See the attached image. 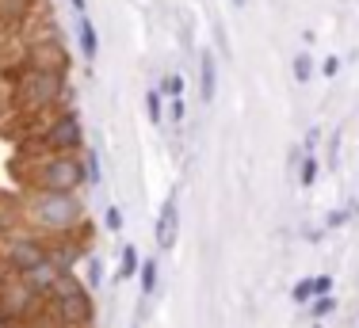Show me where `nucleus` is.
Wrapping results in <instances>:
<instances>
[{
    "label": "nucleus",
    "mask_w": 359,
    "mask_h": 328,
    "mask_svg": "<svg viewBox=\"0 0 359 328\" xmlns=\"http://www.w3.org/2000/svg\"><path fill=\"white\" fill-rule=\"evenodd\" d=\"M145 111H149L153 123H161V115H165V92H161V88H149V96H145Z\"/></svg>",
    "instance_id": "16"
},
{
    "label": "nucleus",
    "mask_w": 359,
    "mask_h": 328,
    "mask_svg": "<svg viewBox=\"0 0 359 328\" xmlns=\"http://www.w3.org/2000/svg\"><path fill=\"white\" fill-rule=\"evenodd\" d=\"M57 317H62V324H69V328H88L92 317H96L92 294L88 290H76V294L57 298Z\"/></svg>",
    "instance_id": "6"
},
{
    "label": "nucleus",
    "mask_w": 359,
    "mask_h": 328,
    "mask_svg": "<svg viewBox=\"0 0 359 328\" xmlns=\"http://www.w3.org/2000/svg\"><path fill=\"white\" fill-rule=\"evenodd\" d=\"M332 309H337V298H332V294H318V298H313L310 317H313V321H325V317H329Z\"/></svg>",
    "instance_id": "17"
},
{
    "label": "nucleus",
    "mask_w": 359,
    "mask_h": 328,
    "mask_svg": "<svg viewBox=\"0 0 359 328\" xmlns=\"http://www.w3.org/2000/svg\"><path fill=\"white\" fill-rule=\"evenodd\" d=\"M0 233H4V218H0Z\"/></svg>",
    "instance_id": "33"
},
{
    "label": "nucleus",
    "mask_w": 359,
    "mask_h": 328,
    "mask_svg": "<svg viewBox=\"0 0 359 328\" xmlns=\"http://www.w3.org/2000/svg\"><path fill=\"white\" fill-rule=\"evenodd\" d=\"M69 4H73V12H76V15H84V12H88V4H84V0H69Z\"/></svg>",
    "instance_id": "31"
},
{
    "label": "nucleus",
    "mask_w": 359,
    "mask_h": 328,
    "mask_svg": "<svg viewBox=\"0 0 359 328\" xmlns=\"http://www.w3.org/2000/svg\"><path fill=\"white\" fill-rule=\"evenodd\" d=\"M81 256H84V245H76V240H62L57 248H50V264H54L57 271H73Z\"/></svg>",
    "instance_id": "12"
},
{
    "label": "nucleus",
    "mask_w": 359,
    "mask_h": 328,
    "mask_svg": "<svg viewBox=\"0 0 359 328\" xmlns=\"http://www.w3.org/2000/svg\"><path fill=\"white\" fill-rule=\"evenodd\" d=\"M4 260H8V267H12V271L27 275L31 267H39V264L50 260V248L42 245V240H35V237H15L12 245H8Z\"/></svg>",
    "instance_id": "5"
},
{
    "label": "nucleus",
    "mask_w": 359,
    "mask_h": 328,
    "mask_svg": "<svg viewBox=\"0 0 359 328\" xmlns=\"http://www.w3.org/2000/svg\"><path fill=\"white\" fill-rule=\"evenodd\" d=\"M65 50H62V34H46L39 39V46L31 50V65L35 69H65Z\"/></svg>",
    "instance_id": "8"
},
{
    "label": "nucleus",
    "mask_w": 359,
    "mask_h": 328,
    "mask_svg": "<svg viewBox=\"0 0 359 328\" xmlns=\"http://www.w3.org/2000/svg\"><path fill=\"white\" fill-rule=\"evenodd\" d=\"M318 142H321V130H310V134H306V153L318 149Z\"/></svg>",
    "instance_id": "30"
},
{
    "label": "nucleus",
    "mask_w": 359,
    "mask_h": 328,
    "mask_svg": "<svg viewBox=\"0 0 359 328\" xmlns=\"http://www.w3.org/2000/svg\"><path fill=\"white\" fill-rule=\"evenodd\" d=\"M39 294L27 287V282H20V287H8L4 298H0V317H8V321H15V317H27L31 309H35Z\"/></svg>",
    "instance_id": "7"
},
{
    "label": "nucleus",
    "mask_w": 359,
    "mask_h": 328,
    "mask_svg": "<svg viewBox=\"0 0 359 328\" xmlns=\"http://www.w3.org/2000/svg\"><path fill=\"white\" fill-rule=\"evenodd\" d=\"M161 92H165V96H184V76H180V73H168L165 84H161Z\"/></svg>",
    "instance_id": "23"
},
{
    "label": "nucleus",
    "mask_w": 359,
    "mask_h": 328,
    "mask_svg": "<svg viewBox=\"0 0 359 328\" xmlns=\"http://www.w3.org/2000/svg\"><path fill=\"white\" fill-rule=\"evenodd\" d=\"M23 103H31V107H50V103H57L65 96V69H35L31 65L27 73H23Z\"/></svg>",
    "instance_id": "3"
},
{
    "label": "nucleus",
    "mask_w": 359,
    "mask_h": 328,
    "mask_svg": "<svg viewBox=\"0 0 359 328\" xmlns=\"http://www.w3.org/2000/svg\"><path fill=\"white\" fill-rule=\"evenodd\" d=\"M168 115H172L176 123H184V115H187V107H184V96H168Z\"/></svg>",
    "instance_id": "26"
},
{
    "label": "nucleus",
    "mask_w": 359,
    "mask_h": 328,
    "mask_svg": "<svg viewBox=\"0 0 359 328\" xmlns=\"http://www.w3.org/2000/svg\"><path fill=\"white\" fill-rule=\"evenodd\" d=\"M245 4H249V0H233V8H245Z\"/></svg>",
    "instance_id": "32"
},
{
    "label": "nucleus",
    "mask_w": 359,
    "mask_h": 328,
    "mask_svg": "<svg viewBox=\"0 0 359 328\" xmlns=\"http://www.w3.org/2000/svg\"><path fill=\"white\" fill-rule=\"evenodd\" d=\"M310 76H313V57H310V54H298V57H294V81L306 84Z\"/></svg>",
    "instance_id": "19"
},
{
    "label": "nucleus",
    "mask_w": 359,
    "mask_h": 328,
    "mask_svg": "<svg viewBox=\"0 0 359 328\" xmlns=\"http://www.w3.org/2000/svg\"><path fill=\"white\" fill-rule=\"evenodd\" d=\"M138 267H142V260H138V248H134V245H126V248H123V279L138 275Z\"/></svg>",
    "instance_id": "18"
},
{
    "label": "nucleus",
    "mask_w": 359,
    "mask_h": 328,
    "mask_svg": "<svg viewBox=\"0 0 359 328\" xmlns=\"http://www.w3.org/2000/svg\"><path fill=\"white\" fill-rule=\"evenodd\" d=\"M176 229H180V206H176V195H168L165 206H161V218H157V248L161 252H168L176 245Z\"/></svg>",
    "instance_id": "9"
},
{
    "label": "nucleus",
    "mask_w": 359,
    "mask_h": 328,
    "mask_svg": "<svg viewBox=\"0 0 359 328\" xmlns=\"http://www.w3.org/2000/svg\"><path fill=\"white\" fill-rule=\"evenodd\" d=\"M337 160H340V134L332 130V142H329V168H337Z\"/></svg>",
    "instance_id": "28"
},
{
    "label": "nucleus",
    "mask_w": 359,
    "mask_h": 328,
    "mask_svg": "<svg viewBox=\"0 0 359 328\" xmlns=\"http://www.w3.org/2000/svg\"><path fill=\"white\" fill-rule=\"evenodd\" d=\"M84 157L76 153H54L50 160L39 164V187L42 191H76L84 184Z\"/></svg>",
    "instance_id": "2"
},
{
    "label": "nucleus",
    "mask_w": 359,
    "mask_h": 328,
    "mask_svg": "<svg viewBox=\"0 0 359 328\" xmlns=\"http://www.w3.org/2000/svg\"><path fill=\"white\" fill-rule=\"evenodd\" d=\"M76 39H81V54L92 62L100 54V42H96V27H92L88 15H81V23H76Z\"/></svg>",
    "instance_id": "13"
},
{
    "label": "nucleus",
    "mask_w": 359,
    "mask_h": 328,
    "mask_svg": "<svg viewBox=\"0 0 359 328\" xmlns=\"http://www.w3.org/2000/svg\"><path fill=\"white\" fill-rule=\"evenodd\" d=\"M100 282H104V260L88 252V290H92V287H100Z\"/></svg>",
    "instance_id": "22"
},
{
    "label": "nucleus",
    "mask_w": 359,
    "mask_h": 328,
    "mask_svg": "<svg viewBox=\"0 0 359 328\" xmlns=\"http://www.w3.org/2000/svg\"><path fill=\"white\" fill-rule=\"evenodd\" d=\"M84 176H88V187H100V179H104V160H100L96 145H88V153H84Z\"/></svg>",
    "instance_id": "14"
},
{
    "label": "nucleus",
    "mask_w": 359,
    "mask_h": 328,
    "mask_svg": "<svg viewBox=\"0 0 359 328\" xmlns=\"http://www.w3.org/2000/svg\"><path fill=\"white\" fill-rule=\"evenodd\" d=\"M321 73H325V76H329V81H332V76L340 73V57H325V62H321Z\"/></svg>",
    "instance_id": "29"
},
{
    "label": "nucleus",
    "mask_w": 359,
    "mask_h": 328,
    "mask_svg": "<svg viewBox=\"0 0 359 328\" xmlns=\"http://www.w3.org/2000/svg\"><path fill=\"white\" fill-rule=\"evenodd\" d=\"M46 149H50V153H76V149H84V130H81V118H76V111H62V115L50 123V130H46Z\"/></svg>",
    "instance_id": "4"
},
{
    "label": "nucleus",
    "mask_w": 359,
    "mask_h": 328,
    "mask_svg": "<svg viewBox=\"0 0 359 328\" xmlns=\"http://www.w3.org/2000/svg\"><path fill=\"white\" fill-rule=\"evenodd\" d=\"M348 218H352V210H348V206H340V210H332L329 218H325V226H329V229H340Z\"/></svg>",
    "instance_id": "24"
},
{
    "label": "nucleus",
    "mask_w": 359,
    "mask_h": 328,
    "mask_svg": "<svg viewBox=\"0 0 359 328\" xmlns=\"http://www.w3.org/2000/svg\"><path fill=\"white\" fill-rule=\"evenodd\" d=\"M57 275H62V271H57V267L46 260V264L31 267V271L23 275V282H27V287L35 290V294H50V290H54V282H57Z\"/></svg>",
    "instance_id": "11"
},
{
    "label": "nucleus",
    "mask_w": 359,
    "mask_h": 328,
    "mask_svg": "<svg viewBox=\"0 0 359 328\" xmlns=\"http://www.w3.org/2000/svg\"><path fill=\"white\" fill-rule=\"evenodd\" d=\"M313 294H332V275H313Z\"/></svg>",
    "instance_id": "27"
},
{
    "label": "nucleus",
    "mask_w": 359,
    "mask_h": 328,
    "mask_svg": "<svg viewBox=\"0 0 359 328\" xmlns=\"http://www.w3.org/2000/svg\"><path fill=\"white\" fill-rule=\"evenodd\" d=\"M31 218L39 221V229L65 237L84 221V203L76 198V191H39V198L31 203Z\"/></svg>",
    "instance_id": "1"
},
{
    "label": "nucleus",
    "mask_w": 359,
    "mask_h": 328,
    "mask_svg": "<svg viewBox=\"0 0 359 328\" xmlns=\"http://www.w3.org/2000/svg\"><path fill=\"white\" fill-rule=\"evenodd\" d=\"M138 275H142V298H149L153 290H157V260H145L142 267H138Z\"/></svg>",
    "instance_id": "15"
},
{
    "label": "nucleus",
    "mask_w": 359,
    "mask_h": 328,
    "mask_svg": "<svg viewBox=\"0 0 359 328\" xmlns=\"http://www.w3.org/2000/svg\"><path fill=\"white\" fill-rule=\"evenodd\" d=\"M215 96H218V62H215L210 50H203L199 54V100L210 107Z\"/></svg>",
    "instance_id": "10"
},
{
    "label": "nucleus",
    "mask_w": 359,
    "mask_h": 328,
    "mask_svg": "<svg viewBox=\"0 0 359 328\" xmlns=\"http://www.w3.org/2000/svg\"><path fill=\"white\" fill-rule=\"evenodd\" d=\"M104 226L107 229H123V210H118V206H107V214H104Z\"/></svg>",
    "instance_id": "25"
},
{
    "label": "nucleus",
    "mask_w": 359,
    "mask_h": 328,
    "mask_svg": "<svg viewBox=\"0 0 359 328\" xmlns=\"http://www.w3.org/2000/svg\"><path fill=\"white\" fill-rule=\"evenodd\" d=\"M290 298L298 301V306H306V301H313L318 294H313V279H302V282H294V290H290Z\"/></svg>",
    "instance_id": "21"
},
{
    "label": "nucleus",
    "mask_w": 359,
    "mask_h": 328,
    "mask_svg": "<svg viewBox=\"0 0 359 328\" xmlns=\"http://www.w3.org/2000/svg\"><path fill=\"white\" fill-rule=\"evenodd\" d=\"M318 168H321L318 157H313V153H306V160H302V176H298V179H302V187H313V179H318Z\"/></svg>",
    "instance_id": "20"
}]
</instances>
